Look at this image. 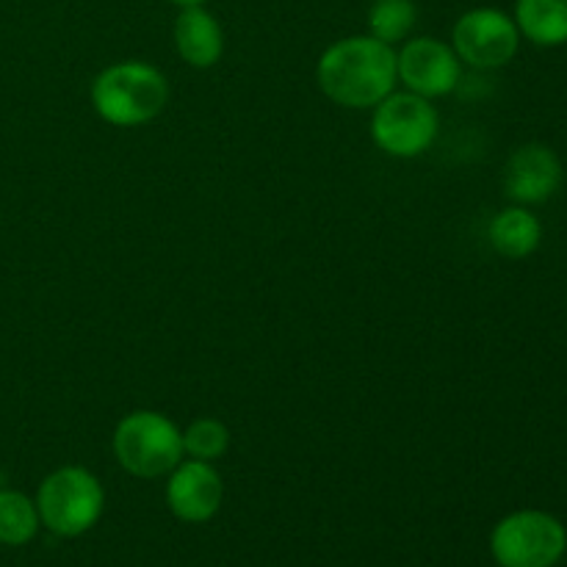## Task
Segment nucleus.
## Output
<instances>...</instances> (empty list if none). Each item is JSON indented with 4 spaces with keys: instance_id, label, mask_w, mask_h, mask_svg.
I'll return each instance as SVG.
<instances>
[{
    "instance_id": "obj_15",
    "label": "nucleus",
    "mask_w": 567,
    "mask_h": 567,
    "mask_svg": "<svg viewBox=\"0 0 567 567\" xmlns=\"http://www.w3.org/2000/svg\"><path fill=\"white\" fill-rule=\"evenodd\" d=\"M39 509L33 498L20 491H0V546H28L39 535Z\"/></svg>"
},
{
    "instance_id": "obj_14",
    "label": "nucleus",
    "mask_w": 567,
    "mask_h": 567,
    "mask_svg": "<svg viewBox=\"0 0 567 567\" xmlns=\"http://www.w3.org/2000/svg\"><path fill=\"white\" fill-rule=\"evenodd\" d=\"M415 22H419L415 0H371L369 14H365L369 37L380 39V42L391 44V48L408 42Z\"/></svg>"
},
{
    "instance_id": "obj_9",
    "label": "nucleus",
    "mask_w": 567,
    "mask_h": 567,
    "mask_svg": "<svg viewBox=\"0 0 567 567\" xmlns=\"http://www.w3.org/2000/svg\"><path fill=\"white\" fill-rule=\"evenodd\" d=\"M225 502V482L214 463L181 460L166 474V507L183 524H208Z\"/></svg>"
},
{
    "instance_id": "obj_16",
    "label": "nucleus",
    "mask_w": 567,
    "mask_h": 567,
    "mask_svg": "<svg viewBox=\"0 0 567 567\" xmlns=\"http://www.w3.org/2000/svg\"><path fill=\"white\" fill-rule=\"evenodd\" d=\"M227 449H230V430L219 419L203 415V419L192 421L183 430V452H186V457L214 463V460L225 457Z\"/></svg>"
},
{
    "instance_id": "obj_1",
    "label": "nucleus",
    "mask_w": 567,
    "mask_h": 567,
    "mask_svg": "<svg viewBox=\"0 0 567 567\" xmlns=\"http://www.w3.org/2000/svg\"><path fill=\"white\" fill-rule=\"evenodd\" d=\"M321 94L343 109L365 111L396 89V48L358 33L332 42L316 64Z\"/></svg>"
},
{
    "instance_id": "obj_8",
    "label": "nucleus",
    "mask_w": 567,
    "mask_h": 567,
    "mask_svg": "<svg viewBox=\"0 0 567 567\" xmlns=\"http://www.w3.org/2000/svg\"><path fill=\"white\" fill-rule=\"evenodd\" d=\"M396 75L408 92L437 100L452 94L463 78V61L449 42L435 37H415L396 50Z\"/></svg>"
},
{
    "instance_id": "obj_11",
    "label": "nucleus",
    "mask_w": 567,
    "mask_h": 567,
    "mask_svg": "<svg viewBox=\"0 0 567 567\" xmlns=\"http://www.w3.org/2000/svg\"><path fill=\"white\" fill-rule=\"evenodd\" d=\"M172 42L177 55L194 70H210L221 61L225 53V31L216 20L214 11L205 6H188L181 9L172 25Z\"/></svg>"
},
{
    "instance_id": "obj_3",
    "label": "nucleus",
    "mask_w": 567,
    "mask_h": 567,
    "mask_svg": "<svg viewBox=\"0 0 567 567\" xmlns=\"http://www.w3.org/2000/svg\"><path fill=\"white\" fill-rule=\"evenodd\" d=\"M111 449L120 468L136 480H161L186 457L183 430L158 410H133L120 419Z\"/></svg>"
},
{
    "instance_id": "obj_5",
    "label": "nucleus",
    "mask_w": 567,
    "mask_h": 567,
    "mask_svg": "<svg viewBox=\"0 0 567 567\" xmlns=\"http://www.w3.org/2000/svg\"><path fill=\"white\" fill-rule=\"evenodd\" d=\"M565 551L563 520L543 509L504 515L491 532V554L498 567H557Z\"/></svg>"
},
{
    "instance_id": "obj_13",
    "label": "nucleus",
    "mask_w": 567,
    "mask_h": 567,
    "mask_svg": "<svg viewBox=\"0 0 567 567\" xmlns=\"http://www.w3.org/2000/svg\"><path fill=\"white\" fill-rule=\"evenodd\" d=\"M513 20L520 39L537 48L567 44V0H515Z\"/></svg>"
},
{
    "instance_id": "obj_6",
    "label": "nucleus",
    "mask_w": 567,
    "mask_h": 567,
    "mask_svg": "<svg viewBox=\"0 0 567 567\" xmlns=\"http://www.w3.org/2000/svg\"><path fill=\"white\" fill-rule=\"evenodd\" d=\"M441 131V114L435 103L413 92L393 89L371 114V138L393 158H419L435 144Z\"/></svg>"
},
{
    "instance_id": "obj_4",
    "label": "nucleus",
    "mask_w": 567,
    "mask_h": 567,
    "mask_svg": "<svg viewBox=\"0 0 567 567\" xmlns=\"http://www.w3.org/2000/svg\"><path fill=\"white\" fill-rule=\"evenodd\" d=\"M39 520L55 537H81L97 526L105 513L103 482L83 465H61L37 491Z\"/></svg>"
},
{
    "instance_id": "obj_2",
    "label": "nucleus",
    "mask_w": 567,
    "mask_h": 567,
    "mask_svg": "<svg viewBox=\"0 0 567 567\" xmlns=\"http://www.w3.org/2000/svg\"><path fill=\"white\" fill-rule=\"evenodd\" d=\"M172 89L164 72L147 61H114L94 75L89 100L94 114L114 127H138L158 120Z\"/></svg>"
},
{
    "instance_id": "obj_7",
    "label": "nucleus",
    "mask_w": 567,
    "mask_h": 567,
    "mask_svg": "<svg viewBox=\"0 0 567 567\" xmlns=\"http://www.w3.org/2000/svg\"><path fill=\"white\" fill-rule=\"evenodd\" d=\"M449 44L463 64L474 70H498L518 55L520 31L507 11L496 6H476L457 17Z\"/></svg>"
},
{
    "instance_id": "obj_10",
    "label": "nucleus",
    "mask_w": 567,
    "mask_h": 567,
    "mask_svg": "<svg viewBox=\"0 0 567 567\" xmlns=\"http://www.w3.org/2000/svg\"><path fill=\"white\" fill-rule=\"evenodd\" d=\"M563 186V161L548 144H524L504 164V194L513 205H543Z\"/></svg>"
},
{
    "instance_id": "obj_12",
    "label": "nucleus",
    "mask_w": 567,
    "mask_h": 567,
    "mask_svg": "<svg viewBox=\"0 0 567 567\" xmlns=\"http://www.w3.org/2000/svg\"><path fill=\"white\" fill-rule=\"evenodd\" d=\"M493 249L509 260L529 258L543 241V225L526 205H509L493 216L487 227Z\"/></svg>"
},
{
    "instance_id": "obj_17",
    "label": "nucleus",
    "mask_w": 567,
    "mask_h": 567,
    "mask_svg": "<svg viewBox=\"0 0 567 567\" xmlns=\"http://www.w3.org/2000/svg\"><path fill=\"white\" fill-rule=\"evenodd\" d=\"M172 6H177V9H188V6H208L210 0H169Z\"/></svg>"
}]
</instances>
